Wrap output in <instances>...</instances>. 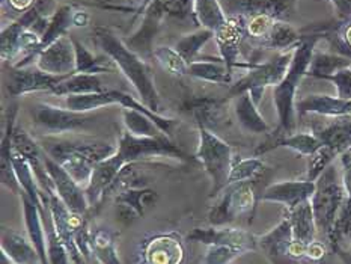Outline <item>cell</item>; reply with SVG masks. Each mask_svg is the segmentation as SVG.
I'll return each instance as SVG.
<instances>
[{"label": "cell", "mask_w": 351, "mask_h": 264, "mask_svg": "<svg viewBox=\"0 0 351 264\" xmlns=\"http://www.w3.org/2000/svg\"><path fill=\"white\" fill-rule=\"evenodd\" d=\"M95 2L97 6H101V8H106V10H115V11H130V12H136V10H132V8H125V6H117V5H112L109 3L108 0H93V3Z\"/></svg>", "instance_id": "obj_50"}, {"label": "cell", "mask_w": 351, "mask_h": 264, "mask_svg": "<svg viewBox=\"0 0 351 264\" xmlns=\"http://www.w3.org/2000/svg\"><path fill=\"white\" fill-rule=\"evenodd\" d=\"M186 248L177 232L157 234L141 245L139 264H182Z\"/></svg>", "instance_id": "obj_12"}, {"label": "cell", "mask_w": 351, "mask_h": 264, "mask_svg": "<svg viewBox=\"0 0 351 264\" xmlns=\"http://www.w3.org/2000/svg\"><path fill=\"white\" fill-rule=\"evenodd\" d=\"M19 113V106L11 104L5 112V128L2 133V142H0V181L3 187L11 191L15 195H21L23 189L19 183V178L15 176L12 165V153H14V132H15V118Z\"/></svg>", "instance_id": "obj_18"}, {"label": "cell", "mask_w": 351, "mask_h": 264, "mask_svg": "<svg viewBox=\"0 0 351 264\" xmlns=\"http://www.w3.org/2000/svg\"><path fill=\"white\" fill-rule=\"evenodd\" d=\"M2 252L10 256L14 264H41L40 255L30 239L14 230L3 228Z\"/></svg>", "instance_id": "obj_24"}, {"label": "cell", "mask_w": 351, "mask_h": 264, "mask_svg": "<svg viewBox=\"0 0 351 264\" xmlns=\"http://www.w3.org/2000/svg\"><path fill=\"white\" fill-rule=\"evenodd\" d=\"M45 168H47L49 176L53 181V187L65 206L70 208L73 213L83 215L89 208V202L86 198L85 187L80 186L70 173H68L62 166L53 160L50 156L45 154Z\"/></svg>", "instance_id": "obj_13"}, {"label": "cell", "mask_w": 351, "mask_h": 264, "mask_svg": "<svg viewBox=\"0 0 351 264\" xmlns=\"http://www.w3.org/2000/svg\"><path fill=\"white\" fill-rule=\"evenodd\" d=\"M318 40V35H309L303 38L300 44L294 49L291 64L288 67L285 77L282 79L279 85L273 88V103L279 119V125L276 128V133H274L276 138L295 133L297 91H299L302 80L306 77Z\"/></svg>", "instance_id": "obj_3"}, {"label": "cell", "mask_w": 351, "mask_h": 264, "mask_svg": "<svg viewBox=\"0 0 351 264\" xmlns=\"http://www.w3.org/2000/svg\"><path fill=\"white\" fill-rule=\"evenodd\" d=\"M329 2L341 21L351 20V0H329Z\"/></svg>", "instance_id": "obj_46"}, {"label": "cell", "mask_w": 351, "mask_h": 264, "mask_svg": "<svg viewBox=\"0 0 351 264\" xmlns=\"http://www.w3.org/2000/svg\"><path fill=\"white\" fill-rule=\"evenodd\" d=\"M122 123L125 125V132L137 136V138H156V136L165 134L158 125L143 112L136 109L122 108ZM167 136V134H166Z\"/></svg>", "instance_id": "obj_35"}, {"label": "cell", "mask_w": 351, "mask_h": 264, "mask_svg": "<svg viewBox=\"0 0 351 264\" xmlns=\"http://www.w3.org/2000/svg\"><path fill=\"white\" fill-rule=\"evenodd\" d=\"M35 67L53 75H71L75 73V51L70 35L45 47L35 60Z\"/></svg>", "instance_id": "obj_15"}, {"label": "cell", "mask_w": 351, "mask_h": 264, "mask_svg": "<svg viewBox=\"0 0 351 264\" xmlns=\"http://www.w3.org/2000/svg\"><path fill=\"white\" fill-rule=\"evenodd\" d=\"M152 58H154L158 65L173 75H184L189 71L187 60L182 58L175 47L169 45H158L152 50Z\"/></svg>", "instance_id": "obj_40"}, {"label": "cell", "mask_w": 351, "mask_h": 264, "mask_svg": "<svg viewBox=\"0 0 351 264\" xmlns=\"http://www.w3.org/2000/svg\"><path fill=\"white\" fill-rule=\"evenodd\" d=\"M34 125L45 136H58L86 128L93 121L89 112H75L49 103H36L29 109Z\"/></svg>", "instance_id": "obj_9"}, {"label": "cell", "mask_w": 351, "mask_h": 264, "mask_svg": "<svg viewBox=\"0 0 351 264\" xmlns=\"http://www.w3.org/2000/svg\"><path fill=\"white\" fill-rule=\"evenodd\" d=\"M36 3V0H2V11L6 14H25Z\"/></svg>", "instance_id": "obj_45"}, {"label": "cell", "mask_w": 351, "mask_h": 264, "mask_svg": "<svg viewBox=\"0 0 351 264\" xmlns=\"http://www.w3.org/2000/svg\"><path fill=\"white\" fill-rule=\"evenodd\" d=\"M312 133L339 157L351 148V117L335 118L332 123L315 128Z\"/></svg>", "instance_id": "obj_23"}, {"label": "cell", "mask_w": 351, "mask_h": 264, "mask_svg": "<svg viewBox=\"0 0 351 264\" xmlns=\"http://www.w3.org/2000/svg\"><path fill=\"white\" fill-rule=\"evenodd\" d=\"M0 264H14V261L6 254L2 252V255H0Z\"/></svg>", "instance_id": "obj_53"}, {"label": "cell", "mask_w": 351, "mask_h": 264, "mask_svg": "<svg viewBox=\"0 0 351 264\" xmlns=\"http://www.w3.org/2000/svg\"><path fill=\"white\" fill-rule=\"evenodd\" d=\"M20 196L23 202V215H25V224H26L29 239L35 246L38 255H40L41 264H50L49 254H47V231H45L41 211L25 192H23Z\"/></svg>", "instance_id": "obj_21"}, {"label": "cell", "mask_w": 351, "mask_h": 264, "mask_svg": "<svg viewBox=\"0 0 351 264\" xmlns=\"http://www.w3.org/2000/svg\"><path fill=\"white\" fill-rule=\"evenodd\" d=\"M346 189L342 184V172L332 163L315 181V192L311 198L317 230L330 240L335 225L346 202Z\"/></svg>", "instance_id": "obj_4"}, {"label": "cell", "mask_w": 351, "mask_h": 264, "mask_svg": "<svg viewBox=\"0 0 351 264\" xmlns=\"http://www.w3.org/2000/svg\"><path fill=\"white\" fill-rule=\"evenodd\" d=\"M265 169V165L259 157H249V158H239L234 160L230 180L228 186L234 183H244V181H252L258 178Z\"/></svg>", "instance_id": "obj_41"}, {"label": "cell", "mask_w": 351, "mask_h": 264, "mask_svg": "<svg viewBox=\"0 0 351 264\" xmlns=\"http://www.w3.org/2000/svg\"><path fill=\"white\" fill-rule=\"evenodd\" d=\"M303 40L302 35L288 21H278L267 36L263 47L270 50H294Z\"/></svg>", "instance_id": "obj_37"}, {"label": "cell", "mask_w": 351, "mask_h": 264, "mask_svg": "<svg viewBox=\"0 0 351 264\" xmlns=\"http://www.w3.org/2000/svg\"><path fill=\"white\" fill-rule=\"evenodd\" d=\"M300 0H234L228 6L230 15H267L279 21H288L297 11Z\"/></svg>", "instance_id": "obj_19"}, {"label": "cell", "mask_w": 351, "mask_h": 264, "mask_svg": "<svg viewBox=\"0 0 351 264\" xmlns=\"http://www.w3.org/2000/svg\"><path fill=\"white\" fill-rule=\"evenodd\" d=\"M288 219L291 224L293 240L297 243L309 245L315 241L317 236V224L314 217V210L311 206V200L302 202L300 206L288 211Z\"/></svg>", "instance_id": "obj_26"}, {"label": "cell", "mask_w": 351, "mask_h": 264, "mask_svg": "<svg viewBox=\"0 0 351 264\" xmlns=\"http://www.w3.org/2000/svg\"><path fill=\"white\" fill-rule=\"evenodd\" d=\"M199 142L195 158L199 160L205 172L213 181L211 195H217L220 191L228 187L231 168L234 163V154L230 143H226L219 136L202 125L197 127Z\"/></svg>", "instance_id": "obj_5"}, {"label": "cell", "mask_w": 351, "mask_h": 264, "mask_svg": "<svg viewBox=\"0 0 351 264\" xmlns=\"http://www.w3.org/2000/svg\"><path fill=\"white\" fill-rule=\"evenodd\" d=\"M226 101V98L217 100V98L211 97H195L190 98L184 108L192 113L197 127L202 125L208 130H213L223 115V104Z\"/></svg>", "instance_id": "obj_28"}, {"label": "cell", "mask_w": 351, "mask_h": 264, "mask_svg": "<svg viewBox=\"0 0 351 264\" xmlns=\"http://www.w3.org/2000/svg\"><path fill=\"white\" fill-rule=\"evenodd\" d=\"M235 118L244 130L254 134H263L270 132V125L261 115L258 109V104L254 101V98L249 93H243L235 98L234 103Z\"/></svg>", "instance_id": "obj_25"}, {"label": "cell", "mask_w": 351, "mask_h": 264, "mask_svg": "<svg viewBox=\"0 0 351 264\" xmlns=\"http://www.w3.org/2000/svg\"><path fill=\"white\" fill-rule=\"evenodd\" d=\"M213 38H215V32H213V30L201 27L192 34L181 36L180 40L175 43L173 47L187 60V64H192L195 60L199 59V53Z\"/></svg>", "instance_id": "obj_36"}, {"label": "cell", "mask_w": 351, "mask_h": 264, "mask_svg": "<svg viewBox=\"0 0 351 264\" xmlns=\"http://www.w3.org/2000/svg\"><path fill=\"white\" fill-rule=\"evenodd\" d=\"M73 15H74V10L71 5L62 3L56 8V11L53 12V15L50 17L49 27L45 30V34L41 40V51L45 47H49L50 44L58 41L59 38L68 35V30H70V27L73 26Z\"/></svg>", "instance_id": "obj_34"}, {"label": "cell", "mask_w": 351, "mask_h": 264, "mask_svg": "<svg viewBox=\"0 0 351 264\" xmlns=\"http://www.w3.org/2000/svg\"><path fill=\"white\" fill-rule=\"evenodd\" d=\"M246 38L244 34V17L243 15H230L225 26L220 27L215 34L220 58L223 59L226 67L234 73L235 68H250L254 64H244L240 60L241 44Z\"/></svg>", "instance_id": "obj_14"}, {"label": "cell", "mask_w": 351, "mask_h": 264, "mask_svg": "<svg viewBox=\"0 0 351 264\" xmlns=\"http://www.w3.org/2000/svg\"><path fill=\"white\" fill-rule=\"evenodd\" d=\"M112 104H119L122 108L143 112L145 115H148L152 121H154L160 130L169 136V138H172L175 133V128L180 125V121L177 118L163 117L160 115V113L152 112L142 101H137L134 97H132L127 93H122V91L106 89L104 93H98V94L65 97V108L75 112H93L95 109L108 108V106H112Z\"/></svg>", "instance_id": "obj_6"}, {"label": "cell", "mask_w": 351, "mask_h": 264, "mask_svg": "<svg viewBox=\"0 0 351 264\" xmlns=\"http://www.w3.org/2000/svg\"><path fill=\"white\" fill-rule=\"evenodd\" d=\"M90 252L100 264H121L115 239L109 230L100 228L90 232Z\"/></svg>", "instance_id": "obj_38"}, {"label": "cell", "mask_w": 351, "mask_h": 264, "mask_svg": "<svg viewBox=\"0 0 351 264\" xmlns=\"http://www.w3.org/2000/svg\"><path fill=\"white\" fill-rule=\"evenodd\" d=\"M187 75L207 83H215V85H231L232 82V71L226 67L222 58L195 60L189 64Z\"/></svg>", "instance_id": "obj_27"}, {"label": "cell", "mask_w": 351, "mask_h": 264, "mask_svg": "<svg viewBox=\"0 0 351 264\" xmlns=\"http://www.w3.org/2000/svg\"><path fill=\"white\" fill-rule=\"evenodd\" d=\"M149 5L158 8L166 19H184L192 14L193 0H152Z\"/></svg>", "instance_id": "obj_43"}, {"label": "cell", "mask_w": 351, "mask_h": 264, "mask_svg": "<svg viewBox=\"0 0 351 264\" xmlns=\"http://www.w3.org/2000/svg\"><path fill=\"white\" fill-rule=\"evenodd\" d=\"M192 15L197 26L210 29L215 34L230 19L219 0H193Z\"/></svg>", "instance_id": "obj_32"}, {"label": "cell", "mask_w": 351, "mask_h": 264, "mask_svg": "<svg viewBox=\"0 0 351 264\" xmlns=\"http://www.w3.org/2000/svg\"><path fill=\"white\" fill-rule=\"evenodd\" d=\"M276 148H288L300 156L312 157L323 148V143L314 133H293L288 136H282V138H276L271 142L261 143L256 148L255 156L258 157Z\"/></svg>", "instance_id": "obj_22"}, {"label": "cell", "mask_w": 351, "mask_h": 264, "mask_svg": "<svg viewBox=\"0 0 351 264\" xmlns=\"http://www.w3.org/2000/svg\"><path fill=\"white\" fill-rule=\"evenodd\" d=\"M326 80L333 83L335 88H337V97L344 98V100H351V67L335 73Z\"/></svg>", "instance_id": "obj_44"}, {"label": "cell", "mask_w": 351, "mask_h": 264, "mask_svg": "<svg viewBox=\"0 0 351 264\" xmlns=\"http://www.w3.org/2000/svg\"><path fill=\"white\" fill-rule=\"evenodd\" d=\"M71 41L75 51V73L82 74H100V73H112L118 70L117 65L112 62L108 56H95L93 51L86 49L85 44H82L74 35Z\"/></svg>", "instance_id": "obj_31"}, {"label": "cell", "mask_w": 351, "mask_h": 264, "mask_svg": "<svg viewBox=\"0 0 351 264\" xmlns=\"http://www.w3.org/2000/svg\"><path fill=\"white\" fill-rule=\"evenodd\" d=\"M45 154L58 162L80 186L86 189L95 166L117 153V147L104 141H70L44 136L40 142Z\"/></svg>", "instance_id": "obj_2"}, {"label": "cell", "mask_w": 351, "mask_h": 264, "mask_svg": "<svg viewBox=\"0 0 351 264\" xmlns=\"http://www.w3.org/2000/svg\"><path fill=\"white\" fill-rule=\"evenodd\" d=\"M93 35L98 47L117 65L118 70L125 75V79L132 83L137 95L141 97V101L152 112L162 115L163 108L156 88L154 73H152L151 67L145 62L143 56L130 49L127 43L110 27L97 26Z\"/></svg>", "instance_id": "obj_1"}, {"label": "cell", "mask_w": 351, "mask_h": 264, "mask_svg": "<svg viewBox=\"0 0 351 264\" xmlns=\"http://www.w3.org/2000/svg\"><path fill=\"white\" fill-rule=\"evenodd\" d=\"M189 241H197L207 246L228 245L244 249L246 252L255 251L258 240L246 230L234 228V226H208V228H195L187 237Z\"/></svg>", "instance_id": "obj_16"}, {"label": "cell", "mask_w": 351, "mask_h": 264, "mask_svg": "<svg viewBox=\"0 0 351 264\" xmlns=\"http://www.w3.org/2000/svg\"><path fill=\"white\" fill-rule=\"evenodd\" d=\"M324 254H326L324 246L317 240L312 241V243H309L308 248H306V260L318 261V260L323 259Z\"/></svg>", "instance_id": "obj_47"}, {"label": "cell", "mask_w": 351, "mask_h": 264, "mask_svg": "<svg viewBox=\"0 0 351 264\" xmlns=\"http://www.w3.org/2000/svg\"><path fill=\"white\" fill-rule=\"evenodd\" d=\"M348 67H351V58L338 55V53H324L315 50L308 68L306 77L326 80L335 73L344 70V68Z\"/></svg>", "instance_id": "obj_33"}, {"label": "cell", "mask_w": 351, "mask_h": 264, "mask_svg": "<svg viewBox=\"0 0 351 264\" xmlns=\"http://www.w3.org/2000/svg\"><path fill=\"white\" fill-rule=\"evenodd\" d=\"M89 23V15L85 11H74L73 15V26L75 27H83Z\"/></svg>", "instance_id": "obj_49"}, {"label": "cell", "mask_w": 351, "mask_h": 264, "mask_svg": "<svg viewBox=\"0 0 351 264\" xmlns=\"http://www.w3.org/2000/svg\"><path fill=\"white\" fill-rule=\"evenodd\" d=\"M117 154L125 165L147 162L154 157L175 158L178 162H195V158L186 154L166 134H160L156 138H137V136L130 134L128 132L121 133L117 145Z\"/></svg>", "instance_id": "obj_8"}, {"label": "cell", "mask_w": 351, "mask_h": 264, "mask_svg": "<svg viewBox=\"0 0 351 264\" xmlns=\"http://www.w3.org/2000/svg\"><path fill=\"white\" fill-rule=\"evenodd\" d=\"M256 201L258 198L252 181L230 184L216 206L210 208L208 221L213 226L230 225L239 216L254 210Z\"/></svg>", "instance_id": "obj_10"}, {"label": "cell", "mask_w": 351, "mask_h": 264, "mask_svg": "<svg viewBox=\"0 0 351 264\" xmlns=\"http://www.w3.org/2000/svg\"><path fill=\"white\" fill-rule=\"evenodd\" d=\"M341 47L347 49V56L351 58V20L347 21V25L344 26V29L341 30Z\"/></svg>", "instance_id": "obj_48"}, {"label": "cell", "mask_w": 351, "mask_h": 264, "mask_svg": "<svg viewBox=\"0 0 351 264\" xmlns=\"http://www.w3.org/2000/svg\"><path fill=\"white\" fill-rule=\"evenodd\" d=\"M341 168H351V148L339 156Z\"/></svg>", "instance_id": "obj_51"}, {"label": "cell", "mask_w": 351, "mask_h": 264, "mask_svg": "<svg viewBox=\"0 0 351 264\" xmlns=\"http://www.w3.org/2000/svg\"><path fill=\"white\" fill-rule=\"evenodd\" d=\"M243 254H246V251L235 246L211 245L204 256V264H234Z\"/></svg>", "instance_id": "obj_42"}, {"label": "cell", "mask_w": 351, "mask_h": 264, "mask_svg": "<svg viewBox=\"0 0 351 264\" xmlns=\"http://www.w3.org/2000/svg\"><path fill=\"white\" fill-rule=\"evenodd\" d=\"M152 2V0H142L141 2V5L136 8V12H134V17H133V20L134 19H137V17H141V15L145 12V10H147V8L149 6V3Z\"/></svg>", "instance_id": "obj_52"}, {"label": "cell", "mask_w": 351, "mask_h": 264, "mask_svg": "<svg viewBox=\"0 0 351 264\" xmlns=\"http://www.w3.org/2000/svg\"><path fill=\"white\" fill-rule=\"evenodd\" d=\"M68 77V75H66ZM64 75H53L41 70L17 68L11 65L5 74V89L10 97H20L34 93H53L62 82Z\"/></svg>", "instance_id": "obj_11"}, {"label": "cell", "mask_w": 351, "mask_h": 264, "mask_svg": "<svg viewBox=\"0 0 351 264\" xmlns=\"http://www.w3.org/2000/svg\"><path fill=\"white\" fill-rule=\"evenodd\" d=\"M157 195L151 189H127L117 196V202L122 207L133 211L136 216H143L145 208H147L152 201H156Z\"/></svg>", "instance_id": "obj_39"}, {"label": "cell", "mask_w": 351, "mask_h": 264, "mask_svg": "<svg viewBox=\"0 0 351 264\" xmlns=\"http://www.w3.org/2000/svg\"><path fill=\"white\" fill-rule=\"evenodd\" d=\"M293 231L291 224H289L288 216L282 219L280 224L274 226V228L264 234L263 237L258 239V245L263 248V251L270 256L271 260L282 259V256L288 255V249L293 243Z\"/></svg>", "instance_id": "obj_29"}, {"label": "cell", "mask_w": 351, "mask_h": 264, "mask_svg": "<svg viewBox=\"0 0 351 264\" xmlns=\"http://www.w3.org/2000/svg\"><path fill=\"white\" fill-rule=\"evenodd\" d=\"M294 50L280 51L276 56L267 60L264 64H254V67L243 75L241 79L232 83L226 94V100L237 98L243 93H249L254 101L259 106L263 100L265 89L269 86H276L285 77L288 67L291 64Z\"/></svg>", "instance_id": "obj_7"}, {"label": "cell", "mask_w": 351, "mask_h": 264, "mask_svg": "<svg viewBox=\"0 0 351 264\" xmlns=\"http://www.w3.org/2000/svg\"><path fill=\"white\" fill-rule=\"evenodd\" d=\"M295 109L297 115L314 113V115L329 118L351 117V100L326 94H309L302 100H297Z\"/></svg>", "instance_id": "obj_20"}, {"label": "cell", "mask_w": 351, "mask_h": 264, "mask_svg": "<svg viewBox=\"0 0 351 264\" xmlns=\"http://www.w3.org/2000/svg\"><path fill=\"white\" fill-rule=\"evenodd\" d=\"M315 192V181L309 180H288L273 183L259 196V201L274 202L285 206L287 210H293L302 202L312 198Z\"/></svg>", "instance_id": "obj_17"}, {"label": "cell", "mask_w": 351, "mask_h": 264, "mask_svg": "<svg viewBox=\"0 0 351 264\" xmlns=\"http://www.w3.org/2000/svg\"><path fill=\"white\" fill-rule=\"evenodd\" d=\"M104 86L101 79L97 74H82L74 73L68 75L55 88L51 94L58 97H70V95H86L104 93Z\"/></svg>", "instance_id": "obj_30"}]
</instances>
